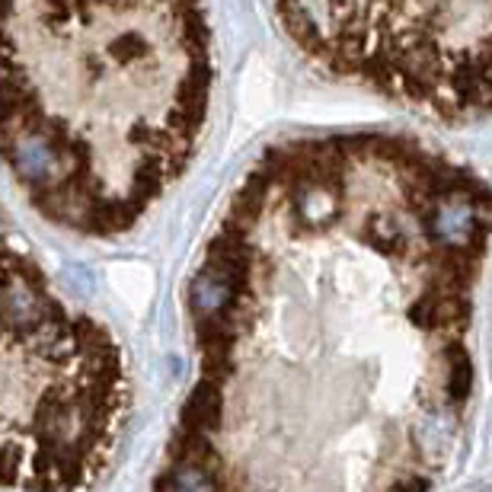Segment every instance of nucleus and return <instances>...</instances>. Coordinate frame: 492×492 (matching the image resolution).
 <instances>
[{
  "label": "nucleus",
  "instance_id": "nucleus-1",
  "mask_svg": "<svg viewBox=\"0 0 492 492\" xmlns=\"http://www.w3.org/2000/svg\"><path fill=\"white\" fill-rule=\"evenodd\" d=\"M342 179L297 176L291 179V215L304 230H326L342 215Z\"/></svg>",
  "mask_w": 492,
  "mask_h": 492
},
{
  "label": "nucleus",
  "instance_id": "nucleus-2",
  "mask_svg": "<svg viewBox=\"0 0 492 492\" xmlns=\"http://www.w3.org/2000/svg\"><path fill=\"white\" fill-rule=\"evenodd\" d=\"M240 291H246V282L234 278L230 272L217 269V265H205L196 275L189 288V304H192V317L196 320H208L215 314H221L230 301H234Z\"/></svg>",
  "mask_w": 492,
  "mask_h": 492
},
{
  "label": "nucleus",
  "instance_id": "nucleus-3",
  "mask_svg": "<svg viewBox=\"0 0 492 492\" xmlns=\"http://www.w3.org/2000/svg\"><path fill=\"white\" fill-rule=\"evenodd\" d=\"M221 416H224L221 387L202 378V384H198L196 391H192V397L186 400L179 429H189V432H202V435H215L217 429H221Z\"/></svg>",
  "mask_w": 492,
  "mask_h": 492
},
{
  "label": "nucleus",
  "instance_id": "nucleus-4",
  "mask_svg": "<svg viewBox=\"0 0 492 492\" xmlns=\"http://www.w3.org/2000/svg\"><path fill=\"white\" fill-rule=\"evenodd\" d=\"M160 492H230L227 479H224L221 467H202L186 464V460H173L163 483L157 486Z\"/></svg>",
  "mask_w": 492,
  "mask_h": 492
},
{
  "label": "nucleus",
  "instance_id": "nucleus-5",
  "mask_svg": "<svg viewBox=\"0 0 492 492\" xmlns=\"http://www.w3.org/2000/svg\"><path fill=\"white\" fill-rule=\"evenodd\" d=\"M445 358L448 364H451V374H448V397H451V403H464L467 393H470V355H467V349L460 342H451L445 349Z\"/></svg>",
  "mask_w": 492,
  "mask_h": 492
},
{
  "label": "nucleus",
  "instance_id": "nucleus-6",
  "mask_svg": "<svg viewBox=\"0 0 492 492\" xmlns=\"http://www.w3.org/2000/svg\"><path fill=\"white\" fill-rule=\"evenodd\" d=\"M393 492H429V479L425 477H403L393 483Z\"/></svg>",
  "mask_w": 492,
  "mask_h": 492
},
{
  "label": "nucleus",
  "instance_id": "nucleus-7",
  "mask_svg": "<svg viewBox=\"0 0 492 492\" xmlns=\"http://www.w3.org/2000/svg\"><path fill=\"white\" fill-rule=\"evenodd\" d=\"M68 278H74V285H77V291H83V288H93V282H90V275L83 269H77V265H71L68 269Z\"/></svg>",
  "mask_w": 492,
  "mask_h": 492
},
{
  "label": "nucleus",
  "instance_id": "nucleus-8",
  "mask_svg": "<svg viewBox=\"0 0 492 492\" xmlns=\"http://www.w3.org/2000/svg\"><path fill=\"white\" fill-rule=\"evenodd\" d=\"M477 492H489V486H477Z\"/></svg>",
  "mask_w": 492,
  "mask_h": 492
}]
</instances>
